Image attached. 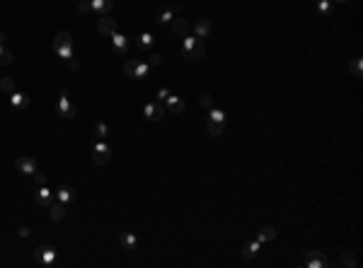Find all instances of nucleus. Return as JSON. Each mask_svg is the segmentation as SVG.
Instances as JSON below:
<instances>
[{
  "label": "nucleus",
  "instance_id": "f257e3e1",
  "mask_svg": "<svg viewBox=\"0 0 363 268\" xmlns=\"http://www.w3.org/2000/svg\"><path fill=\"white\" fill-rule=\"evenodd\" d=\"M179 54H182L187 61H201V58H206V46H204L201 39H194L191 34H187V36H182V49H179Z\"/></svg>",
  "mask_w": 363,
  "mask_h": 268
},
{
  "label": "nucleus",
  "instance_id": "f03ea898",
  "mask_svg": "<svg viewBox=\"0 0 363 268\" xmlns=\"http://www.w3.org/2000/svg\"><path fill=\"white\" fill-rule=\"evenodd\" d=\"M54 54L63 61H71L75 56V44H73V36L68 32H58L56 39H54Z\"/></svg>",
  "mask_w": 363,
  "mask_h": 268
},
{
  "label": "nucleus",
  "instance_id": "7ed1b4c3",
  "mask_svg": "<svg viewBox=\"0 0 363 268\" xmlns=\"http://www.w3.org/2000/svg\"><path fill=\"white\" fill-rule=\"evenodd\" d=\"M124 72H126L129 77L145 80V77H148V72H150V66H148L145 61H138V58H129V61L124 63Z\"/></svg>",
  "mask_w": 363,
  "mask_h": 268
},
{
  "label": "nucleus",
  "instance_id": "20e7f679",
  "mask_svg": "<svg viewBox=\"0 0 363 268\" xmlns=\"http://www.w3.org/2000/svg\"><path fill=\"white\" fill-rule=\"evenodd\" d=\"M56 256H58V251H56V247H51V244H41V247L34 251V259H37V264H41V266H54V264H56Z\"/></svg>",
  "mask_w": 363,
  "mask_h": 268
},
{
  "label": "nucleus",
  "instance_id": "39448f33",
  "mask_svg": "<svg viewBox=\"0 0 363 268\" xmlns=\"http://www.w3.org/2000/svg\"><path fill=\"white\" fill-rule=\"evenodd\" d=\"M109 157H112V147L104 143V140H95V145H92V160H95V164H107L109 162Z\"/></svg>",
  "mask_w": 363,
  "mask_h": 268
},
{
  "label": "nucleus",
  "instance_id": "423d86ee",
  "mask_svg": "<svg viewBox=\"0 0 363 268\" xmlns=\"http://www.w3.org/2000/svg\"><path fill=\"white\" fill-rule=\"evenodd\" d=\"M15 169H17L19 174H24V177H34V174L39 172V167H37V160H34V157H29V155H24V157H17V160H15Z\"/></svg>",
  "mask_w": 363,
  "mask_h": 268
},
{
  "label": "nucleus",
  "instance_id": "0eeeda50",
  "mask_svg": "<svg viewBox=\"0 0 363 268\" xmlns=\"http://www.w3.org/2000/svg\"><path fill=\"white\" fill-rule=\"evenodd\" d=\"M97 32L102 36H112L114 32H119V22L109 15H102V19H97Z\"/></svg>",
  "mask_w": 363,
  "mask_h": 268
},
{
  "label": "nucleus",
  "instance_id": "6e6552de",
  "mask_svg": "<svg viewBox=\"0 0 363 268\" xmlns=\"http://www.w3.org/2000/svg\"><path fill=\"white\" fill-rule=\"evenodd\" d=\"M58 114H61L63 119H73V116H75V107H73L71 99H68V89H66V87H63L61 94H58Z\"/></svg>",
  "mask_w": 363,
  "mask_h": 268
},
{
  "label": "nucleus",
  "instance_id": "1a4fd4ad",
  "mask_svg": "<svg viewBox=\"0 0 363 268\" xmlns=\"http://www.w3.org/2000/svg\"><path fill=\"white\" fill-rule=\"evenodd\" d=\"M174 12H182V7L179 5H160L157 7V12H155V19L160 22V24H167V22H172L174 19Z\"/></svg>",
  "mask_w": 363,
  "mask_h": 268
},
{
  "label": "nucleus",
  "instance_id": "9d476101",
  "mask_svg": "<svg viewBox=\"0 0 363 268\" xmlns=\"http://www.w3.org/2000/svg\"><path fill=\"white\" fill-rule=\"evenodd\" d=\"M129 44H131L129 36H124L121 32H114V34H112V49H114L119 56H126V54H129Z\"/></svg>",
  "mask_w": 363,
  "mask_h": 268
},
{
  "label": "nucleus",
  "instance_id": "9b49d317",
  "mask_svg": "<svg viewBox=\"0 0 363 268\" xmlns=\"http://www.w3.org/2000/svg\"><path fill=\"white\" fill-rule=\"evenodd\" d=\"M143 114H145L148 121H160V119L165 116V109H162L160 102H150V104H145L143 107Z\"/></svg>",
  "mask_w": 363,
  "mask_h": 268
},
{
  "label": "nucleus",
  "instance_id": "f8f14e48",
  "mask_svg": "<svg viewBox=\"0 0 363 268\" xmlns=\"http://www.w3.org/2000/svg\"><path fill=\"white\" fill-rule=\"evenodd\" d=\"M305 266L307 268H327L329 261L322 256V251H307V254H305Z\"/></svg>",
  "mask_w": 363,
  "mask_h": 268
},
{
  "label": "nucleus",
  "instance_id": "ddd939ff",
  "mask_svg": "<svg viewBox=\"0 0 363 268\" xmlns=\"http://www.w3.org/2000/svg\"><path fill=\"white\" fill-rule=\"evenodd\" d=\"M165 104H167V111H170V114H184V109H187L184 99H182V97H177L174 92L165 99Z\"/></svg>",
  "mask_w": 363,
  "mask_h": 268
},
{
  "label": "nucleus",
  "instance_id": "4468645a",
  "mask_svg": "<svg viewBox=\"0 0 363 268\" xmlns=\"http://www.w3.org/2000/svg\"><path fill=\"white\" fill-rule=\"evenodd\" d=\"M114 7V0H90V10L97 15H109Z\"/></svg>",
  "mask_w": 363,
  "mask_h": 268
},
{
  "label": "nucleus",
  "instance_id": "2eb2a0df",
  "mask_svg": "<svg viewBox=\"0 0 363 268\" xmlns=\"http://www.w3.org/2000/svg\"><path fill=\"white\" fill-rule=\"evenodd\" d=\"M194 34H196L199 39H206V36L211 34V19H206V17L196 19V24H194Z\"/></svg>",
  "mask_w": 363,
  "mask_h": 268
},
{
  "label": "nucleus",
  "instance_id": "dca6fc26",
  "mask_svg": "<svg viewBox=\"0 0 363 268\" xmlns=\"http://www.w3.org/2000/svg\"><path fill=\"white\" fill-rule=\"evenodd\" d=\"M34 198H37V203H39V205H46V208H49V205H51V201H54V191H51L49 186H39Z\"/></svg>",
  "mask_w": 363,
  "mask_h": 268
},
{
  "label": "nucleus",
  "instance_id": "f3484780",
  "mask_svg": "<svg viewBox=\"0 0 363 268\" xmlns=\"http://www.w3.org/2000/svg\"><path fill=\"white\" fill-rule=\"evenodd\" d=\"M172 32H174V36H187L189 34V22L184 19V17H177V19H172Z\"/></svg>",
  "mask_w": 363,
  "mask_h": 268
},
{
  "label": "nucleus",
  "instance_id": "a211bd4d",
  "mask_svg": "<svg viewBox=\"0 0 363 268\" xmlns=\"http://www.w3.org/2000/svg\"><path fill=\"white\" fill-rule=\"evenodd\" d=\"M10 104H12L15 109H24V107H29V97H27L24 92H12V94H10Z\"/></svg>",
  "mask_w": 363,
  "mask_h": 268
},
{
  "label": "nucleus",
  "instance_id": "6ab92c4d",
  "mask_svg": "<svg viewBox=\"0 0 363 268\" xmlns=\"http://www.w3.org/2000/svg\"><path fill=\"white\" fill-rule=\"evenodd\" d=\"M276 239V230L271 227V225H264L262 230H259V234H257V242L259 244H264V242H274Z\"/></svg>",
  "mask_w": 363,
  "mask_h": 268
},
{
  "label": "nucleus",
  "instance_id": "aec40b11",
  "mask_svg": "<svg viewBox=\"0 0 363 268\" xmlns=\"http://www.w3.org/2000/svg\"><path fill=\"white\" fill-rule=\"evenodd\" d=\"M56 198H58V203H63V205H68V203L75 198V191H73L71 186H58V191L54 194Z\"/></svg>",
  "mask_w": 363,
  "mask_h": 268
},
{
  "label": "nucleus",
  "instance_id": "412c9836",
  "mask_svg": "<svg viewBox=\"0 0 363 268\" xmlns=\"http://www.w3.org/2000/svg\"><path fill=\"white\" fill-rule=\"evenodd\" d=\"M121 247H124L126 251H134V249L138 247V237H136L134 232H124V234H121Z\"/></svg>",
  "mask_w": 363,
  "mask_h": 268
},
{
  "label": "nucleus",
  "instance_id": "4be33fe9",
  "mask_svg": "<svg viewBox=\"0 0 363 268\" xmlns=\"http://www.w3.org/2000/svg\"><path fill=\"white\" fill-rule=\"evenodd\" d=\"M49 217H51L54 222H58V220H63V217H66V205H63V203H56V205H49Z\"/></svg>",
  "mask_w": 363,
  "mask_h": 268
},
{
  "label": "nucleus",
  "instance_id": "5701e85b",
  "mask_svg": "<svg viewBox=\"0 0 363 268\" xmlns=\"http://www.w3.org/2000/svg\"><path fill=\"white\" fill-rule=\"evenodd\" d=\"M153 44H155V36H153V34H148V32L141 34V36H136V49H141V51H148Z\"/></svg>",
  "mask_w": 363,
  "mask_h": 268
},
{
  "label": "nucleus",
  "instance_id": "b1692460",
  "mask_svg": "<svg viewBox=\"0 0 363 268\" xmlns=\"http://www.w3.org/2000/svg\"><path fill=\"white\" fill-rule=\"evenodd\" d=\"M257 254H259V242H257V239H254V242H247V244L242 247V256H245V259H254Z\"/></svg>",
  "mask_w": 363,
  "mask_h": 268
},
{
  "label": "nucleus",
  "instance_id": "393cba45",
  "mask_svg": "<svg viewBox=\"0 0 363 268\" xmlns=\"http://www.w3.org/2000/svg\"><path fill=\"white\" fill-rule=\"evenodd\" d=\"M92 135H95V140H104L107 138V124L104 121H97L92 126Z\"/></svg>",
  "mask_w": 363,
  "mask_h": 268
},
{
  "label": "nucleus",
  "instance_id": "a878e982",
  "mask_svg": "<svg viewBox=\"0 0 363 268\" xmlns=\"http://www.w3.org/2000/svg\"><path fill=\"white\" fill-rule=\"evenodd\" d=\"M332 10H334V2L332 0H317V12L320 15H332Z\"/></svg>",
  "mask_w": 363,
  "mask_h": 268
},
{
  "label": "nucleus",
  "instance_id": "bb28decb",
  "mask_svg": "<svg viewBox=\"0 0 363 268\" xmlns=\"http://www.w3.org/2000/svg\"><path fill=\"white\" fill-rule=\"evenodd\" d=\"M206 128H209V133L211 135H223V131H225V124H220V121H206Z\"/></svg>",
  "mask_w": 363,
  "mask_h": 268
},
{
  "label": "nucleus",
  "instance_id": "cd10ccee",
  "mask_svg": "<svg viewBox=\"0 0 363 268\" xmlns=\"http://www.w3.org/2000/svg\"><path fill=\"white\" fill-rule=\"evenodd\" d=\"M0 89L12 94L15 92V77H0Z\"/></svg>",
  "mask_w": 363,
  "mask_h": 268
},
{
  "label": "nucleus",
  "instance_id": "c85d7f7f",
  "mask_svg": "<svg viewBox=\"0 0 363 268\" xmlns=\"http://www.w3.org/2000/svg\"><path fill=\"white\" fill-rule=\"evenodd\" d=\"M339 266H344V268H356V259H354V254L344 251V254H342V259H339Z\"/></svg>",
  "mask_w": 363,
  "mask_h": 268
},
{
  "label": "nucleus",
  "instance_id": "c756f323",
  "mask_svg": "<svg viewBox=\"0 0 363 268\" xmlns=\"http://www.w3.org/2000/svg\"><path fill=\"white\" fill-rule=\"evenodd\" d=\"M209 119H211V121H220V124H225V111H223V109H218V107H211V109H209Z\"/></svg>",
  "mask_w": 363,
  "mask_h": 268
},
{
  "label": "nucleus",
  "instance_id": "7c9ffc66",
  "mask_svg": "<svg viewBox=\"0 0 363 268\" xmlns=\"http://www.w3.org/2000/svg\"><path fill=\"white\" fill-rule=\"evenodd\" d=\"M10 63H12V54L7 49H2V44H0V66H10Z\"/></svg>",
  "mask_w": 363,
  "mask_h": 268
},
{
  "label": "nucleus",
  "instance_id": "2f4dec72",
  "mask_svg": "<svg viewBox=\"0 0 363 268\" xmlns=\"http://www.w3.org/2000/svg\"><path fill=\"white\" fill-rule=\"evenodd\" d=\"M351 72H354V77H361V56H356L351 61Z\"/></svg>",
  "mask_w": 363,
  "mask_h": 268
},
{
  "label": "nucleus",
  "instance_id": "473e14b6",
  "mask_svg": "<svg viewBox=\"0 0 363 268\" xmlns=\"http://www.w3.org/2000/svg\"><path fill=\"white\" fill-rule=\"evenodd\" d=\"M170 94H172V92H170L167 87H160V89H157V94H155V102H165Z\"/></svg>",
  "mask_w": 363,
  "mask_h": 268
},
{
  "label": "nucleus",
  "instance_id": "72a5a7b5",
  "mask_svg": "<svg viewBox=\"0 0 363 268\" xmlns=\"http://www.w3.org/2000/svg\"><path fill=\"white\" fill-rule=\"evenodd\" d=\"M145 63H148L150 68H153V66H160V63H162V56H160V54H150Z\"/></svg>",
  "mask_w": 363,
  "mask_h": 268
},
{
  "label": "nucleus",
  "instance_id": "f704fd0d",
  "mask_svg": "<svg viewBox=\"0 0 363 268\" xmlns=\"http://www.w3.org/2000/svg\"><path fill=\"white\" fill-rule=\"evenodd\" d=\"M201 107H206V109L216 107V104H213V97H211V94H201Z\"/></svg>",
  "mask_w": 363,
  "mask_h": 268
},
{
  "label": "nucleus",
  "instance_id": "c9c22d12",
  "mask_svg": "<svg viewBox=\"0 0 363 268\" xmlns=\"http://www.w3.org/2000/svg\"><path fill=\"white\" fill-rule=\"evenodd\" d=\"M34 181H37V186H46V174L37 172V174H34Z\"/></svg>",
  "mask_w": 363,
  "mask_h": 268
},
{
  "label": "nucleus",
  "instance_id": "e433bc0d",
  "mask_svg": "<svg viewBox=\"0 0 363 268\" xmlns=\"http://www.w3.org/2000/svg\"><path fill=\"white\" fill-rule=\"evenodd\" d=\"M77 10L80 12H90V0H77Z\"/></svg>",
  "mask_w": 363,
  "mask_h": 268
},
{
  "label": "nucleus",
  "instance_id": "4c0bfd02",
  "mask_svg": "<svg viewBox=\"0 0 363 268\" xmlns=\"http://www.w3.org/2000/svg\"><path fill=\"white\" fill-rule=\"evenodd\" d=\"M68 66H71V70H73V72H75V70H80V61H77V58L73 56L71 61H68Z\"/></svg>",
  "mask_w": 363,
  "mask_h": 268
},
{
  "label": "nucleus",
  "instance_id": "58836bf2",
  "mask_svg": "<svg viewBox=\"0 0 363 268\" xmlns=\"http://www.w3.org/2000/svg\"><path fill=\"white\" fill-rule=\"evenodd\" d=\"M32 232H29V227H19V237H29Z\"/></svg>",
  "mask_w": 363,
  "mask_h": 268
},
{
  "label": "nucleus",
  "instance_id": "ea45409f",
  "mask_svg": "<svg viewBox=\"0 0 363 268\" xmlns=\"http://www.w3.org/2000/svg\"><path fill=\"white\" fill-rule=\"evenodd\" d=\"M2 39H5V34H2V29H0V44H2Z\"/></svg>",
  "mask_w": 363,
  "mask_h": 268
},
{
  "label": "nucleus",
  "instance_id": "a19ab883",
  "mask_svg": "<svg viewBox=\"0 0 363 268\" xmlns=\"http://www.w3.org/2000/svg\"><path fill=\"white\" fill-rule=\"evenodd\" d=\"M337 2H346V0H337Z\"/></svg>",
  "mask_w": 363,
  "mask_h": 268
}]
</instances>
